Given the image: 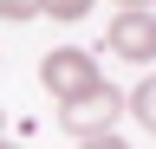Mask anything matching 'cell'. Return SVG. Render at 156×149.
Wrapping results in <instances>:
<instances>
[{
	"mask_svg": "<svg viewBox=\"0 0 156 149\" xmlns=\"http://www.w3.org/2000/svg\"><path fill=\"white\" fill-rule=\"evenodd\" d=\"M130 110H136V117H143V123L156 130V84H150V78H143V84L130 91Z\"/></svg>",
	"mask_w": 156,
	"mask_h": 149,
	"instance_id": "cell-4",
	"label": "cell"
},
{
	"mask_svg": "<svg viewBox=\"0 0 156 149\" xmlns=\"http://www.w3.org/2000/svg\"><path fill=\"white\" fill-rule=\"evenodd\" d=\"M39 84H46L58 104H78L85 91L104 84V71H98V59H91L85 46H58V52H46V59H39Z\"/></svg>",
	"mask_w": 156,
	"mask_h": 149,
	"instance_id": "cell-1",
	"label": "cell"
},
{
	"mask_svg": "<svg viewBox=\"0 0 156 149\" xmlns=\"http://www.w3.org/2000/svg\"><path fill=\"white\" fill-rule=\"evenodd\" d=\"M0 149H13V143H0Z\"/></svg>",
	"mask_w": 156,
	"mask_h": 149,
	"instance_id": "cell-10",
	"label": "cell"
},
{
	"mask_svg": "<svg viewBox=\"0 0 156 149\" xmlns=\"http://www.w3.org/2000/svg\"><path fill=\"white\" fill-rule=\"evenodd\" d=\"M104 39H111V52H117V59L150 65V59H156V13H143V7H124V13L111 20V32H104Z\"/></svg>",
	"mask_w": 156,
	"mask_h": 149,
	"instance_id": "cell-3",
	"label": "cell"
},
{
	"mask_svg": "<svg viewBox=\"0 0 156 149\" xmlns=\"http://www.w3.org/2000/svg\"><path fill=\"white\" fill-rule=\"evenodd\" d=\"M0 123H7V110H0Z\"/></svg>",
	"mask_w": 156,
	"mask_h": 149,
	"instance_id": "cell-9",
	"label": "cell"
},
{
	"mask_svg": "<svg viewBox=\"0 0 156 149\" xmlns=\"http://www.w3.org/2000/svg\"><path fill=\"white\" fill-rule=\"evenodd\" d=\"M117 110H124V97H117L111 84H98V91H85L78 104H65V110H58V123H65L78 143H85V136H111Z\"/></svg>",
	"mask_w": 156,
	"mask_h": 149,
	"instance_id": "cell-2",
	"label": "cell"
},
{
	"mask_svg": "<svg viewBox=\"0 0 156 149\" xmlns=\"http://www.w3.org/2000/svg\"><path fill=\"white\" fill-rule=\"evenodd\" d=\"M124 7H143V13H150V7H156V0H117V13H124Z\"/></svg>",
	"mask_w": 156,
	"mask_h": 149,
	"instance_id": "cell-8",
	"label": "cell"
},
{
	"mask_svg": "<svg viewBox=\"0 0 156 149\" xmlns=\"http://www.w3.org/2000/svg\"><path fill=\"white\" fill-rule=\"evenodd\" d=\"M78 149H130V143H124V136H85Z\"/></svg>",
	"mask_w": 156,
	"mask_h": 149,
	"instance_id": "cell-7",
	"label": "cell"
},
{
	"mask_svg": "<svg viewBox=\"0 0 156 149\" xmlns=\"http://www.w3.org/2000/svg\"><path fill=\"white\" fill-rule=\"evenodd\" d=\"M39 13H52V20H85L91 0H39Z\"/></svg>",
	"mask_w": 156,
	"mask_h": 149,
	"instance_id": "cell-5",
	"label": "cell"
},
{
	"mask_svg": "<svg viewBox=\"0 0 156 149\" xmlns=\"http://www.w3.org/2000/svg\"><path fill=\"white\" fill-rule=\"evenodd\" d=\"M0 20H39V0H0Z\"/></svg>",
	"mask_w": 156,
	"mask_h": 149,
	"instance_id": "cell-6",
	"label": "cell"
}]
</instances>
